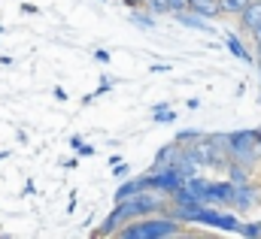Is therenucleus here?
Returning <instances> with one entry per match:
<instances>
[{"label":"nucleus","instance_id":"26","mask_svg":"<svg viewBox=\"0 0 261 239\" xmlns=\"http://www.w3.org/2000/svg\"><path fill=\"white\" fill-rule=\"evenodd\" d=\"M76 155H79V158H94V155H97V148H94L91 142H82V145L76 148Z\"/></svg>","mask_w":261,"mask_h":239},{"label":"nucleus","instance_id":"30","mask_svg":"<svg viewBox=\"0 0 261 239\" xmlns=\"http://www.w3.org/2000/svg\"><path fill=\"white\" fill-rule=\"evenodd\" d=\"M82 142H85V139H82L79 133H70V148H73V152H76V148H79Z\"/></svg>","mask_w":261,"mask_h":239},{"label":"nucleus","instance_id":"14","mask_svg":"<svg viewBox=\"0 0 261 239\" xmlns=\"http://www.w3.org/2000/svg\"><path fill=\"white\" fill-rule=\"evenodd\" d=\"M122 224H125V221H122V215H119V209L113 206V212H110V215H107V218L100 221V227H94V230H91V236H97V239H100V236H116Z\"/></svg>","mask_w":261,"mask_h":239},{"label":"nucleus","instance_id":"24","mask_svg":"<svg viewBox=\"0 0 261 239\" xmlns=\"http://www.w3.org/2000/svg\"><path fill=\"white\" fill-rule=\"evenodd\" d=\"M167 6H170V18H173V15H179V12L189 9V0H167Z\"/></svg>","mask_w":261,"mask_h":239},{"label":"nucleus","instance_id":"23","mask_svg":"<svg viewBox=\"0 0 261 239\" xmlns=\"http://www.w3.org/2000/svg\"><path fill=\"white\" fill-rule=\"evenodd\" d=\"M152 121H155V124H173V121H176V112H173V109H164V112H152Z\"/></svg>","mask_w":261,"mask_h":239},{"label":"nucleus","instance_id":"34","mask_svg":"<svg viewBox=\"0 0 261 239\" xmlns=\"http://www.w3.org/2000/svg\"><path fill=\"white\" fill-rule=\"evenodd\" d=\"M122 161H125L122 155H110V158H107V164H110V167H116V164H122Z\"/></svg>","mask_w":261,"mask_h":239},{"label":"nucleus","instance_id":"11","mask_svg":"<svg viewBox=\"0 0 261 239\" xmlns=\"http://www.w3.org/2000/svg\"><path fill=\"white\" fill-rule=\"evenodd\" d=\"M179 152H182V145H176V142L170 139L167 145H161V148L155 152V161H152V167H149V170H164V167H173V164H176V158H179Z\"/></svg>","mask_w":261,"mask_h":239},{"label":"nucleus","instance_id":"5","mask_svg":"<svg viewBox=\"0 0 261 239\" xmlns=\"http://www.w3.org/2000/svg\"><path fill=\"white\" fill-rule=\"evenodd\" d=\"M195 224H203V227H213V230H222V233H237L240 230V218L237 212H225L222 206H203L197 212Z\"/></svg>","mask_w":261,"mask_h":239},{"label":"nucleus","instance_id":"40","mask_svg":"<svg viewBox=\"0 0 261 239\" xmlns=\"http://www.w3.org/2000/svg\"><path fill=\"white\" fill-rule=\"evenodd\" d=\"M255 61H261V43H255Z\"/></svg>","mask_w":261,"mask_h":239},{"label":"nucleus","instance_id":"21","mask_svg":"<svg viewBox=\"0 0 261 239\" xmlns=\"http://www.w3.org/2000/svg\"><path fill=\"white\" fill-rule=\"evenodd\" d=\"M100 85L94 88V97H100V94H107V91H113L116 85H119V79L116 76H110V73H100V79H97Z\"/></svg>","mask_w":261,"mask_h":239},{"label":"nucleus","instance_id":"33","mask_svg":"<svg viewBox=\"0 0 261 239\" xmlns=\"http://www.w3.org/2000/svg\"><path fill=\"white\" fill-rule=\"evenodd\" d=\"M15 139H18V142H21V145H28V142H31V136H28V133H24V130H15Z\"/></svg>","mask_w":261,"mask_h":239},{"label":"nucleus","instance_id":"41","mask_svg":"<svg viewBox=\"0 0 261 239\" xmlns=\"http://www.w3.org/2000/svg\"><path fill=\"white\" fill-rule=\"evenodd\" d=\"M6 158H9V152H6V148H0V161H6Z\"/></svg>","mask_w":261,"mask_h":239},{"label":"nucleus","instance_id":"19","mask_svg":"<svg viewBox=\"0 0 261 239\" xmlns=\"http://www.w3.org/2000/svg\"><path fill=\"white\" fill-rule=\"evenodd\" d=\"M246 6H249V0H219V12L228 18H237Z\"/></svg>","mask_w":261,"mask_h":239},{"label":"nucleus","instance_id":"8","mask_svg":"<svg viewBox=\"0 0 261 239\" xmlns=\"http://www.w3.org/2000/svg\"><path fill=\"white\" fill-rule=\"evenodd\" d=\"M234 188H237V185L231 179H210L206 194H203V203H206V206H228V209H231Z\"/></svg>","mask_w":261,"mask_h":239},{"label":"nucleus","instance_id":"17","mask_svg":"<svg viewBox=\"0 0 261 239\" xmlns=\"http://www.w3.org/2000/svg\"><path fill=\"white\" fill-rule=\"evenodd\" d=\"M200 136H203V130H200V127H186V130H176L173 142H176V145H182V148H189V145H195Z\"/></svg>","mask_w":261,"mask_h":239},{"label":"nucleus","instance_id":"3","mask_svg":"<svg viewBox=\"0 0 261 239\" xmlns=\"http://www.w3.org/2000/svg\"><path fill=\"white\" fill-rule=\"evenodd\" d=\"M116 209H119L122 221L146 218V215H161V212H167V197L149 188V191H140V194H134L128 200H119Z\"/></svg>","mask_w":261,"mask_h":239},{"label":"nucleus","instance_id":"29","mask_svg":"<svg viewBox=\"0 0 261 239\" xmlns=\"http://www.w3.org/2000/svg\"><path fill=\"white\" fill-rule=\"evenodd\" d=\"M122 3H125L128 9H143V6H146L149 0H122Z\"/></svg>","mask_w":261,"mask_h":239},{"label":"nucleus","instance_id":"10","mask_svg":"<svg viewBox=\"0 0 261 239\" xmlns=\"http://www.w3.org/2000/svg\"><path fill=\"white\" fill-rule=\"evenodd\" d=\"M225 49H228V52H231L237 61H243L246 67H255V55L246 49V43H243L234 31H225Z\"/></svg>","mask_w":261,"mask_h":239},{"label":"nucleus","instance_id":"12","mask_svg":"<svg viewBox=\"0 0 261 239\" xmlns=\"http://www.w3.org/2000/svg\"><path fill=\"white\" fill-rule=\"evenodd\" d=\"M237 24L243 34H252V27L261 24V0H249V6L237 15Z\"/></svg>","mask_w":261,"mask_h":239},{"label":"nucleus","instance_id":"28","mask_svg":"<svg viewBox=\"0 0 261 239\" xmlns=\"http://www.w3.org/2000/svg\"><path fill=\"white\" fill-rule=\"evenodd\" d=\"M18 12H21V15H40V6H37V3H21Z\"/></svg>","mask_w":261,"mask_h":239},{"label":"nucleus","instance_id":"35","mask_svg":"<svg viewBox=\"0 0 261 239\" xmlns=\"http://www.w3.org/2000/svg\"><path fill=\"white\" fill-rule=\"evenodd\" d=\"M76 212V194H70V203H67V215H73Z\"/></svg>","mask_w":261,"mask_h":239},{"label":"nucleus","instance_id":"2","mask_svg":"<svg viewBox=\"0 0 261 239\" xmlns=\"http://www.w3.org/2000/svg\"><path fill=\"white\" fill-rule=\"evenodd\" d=\"M192 158L197 161L200 170H213V173H222L225 176V167L231 161L228 155V133H203L195 145H189Z\"/></svg>","mask_w":261,"mask_h":239},{"label":"nucleus","instance_id":"7","mask_svg":"<svg viewBox=\"0 0 261 239\" xmlns=\"http://www.w3.org/2000/svg\"><path fill=\"white\" fill-rule=\"evenodd\" d=\"M261 206V182H246V185H237L234 188V200H231V209L237 212V215H243V212H249V209H255Z\"/></svg>","mask_w":261,"mask_h":239},{"label":"nucleus","instance_id":"22","mask_svg":"<svg viewBox=\"0 0 261 239\" xmlns=\"http://www.w3.org/2000/svg\"><path fill=\"white\" fill-rule=\"evenodd\" d=\"M143 9H149L155 18H161V15H170V6H167V0H149Z\"/></svg>","mask_w":261,"mask_h":239},{"label":"nucleus","instance_id":"4","mask_svg":"<svg viewBox=\"0 0 261 239\" xmlns=\"http://www.w3.org/2000/svg\"><path fill=\"white\" fill-rule=\"evenodd\" d=\"M228 155H231V161H240V164L258 170V130H231L228 133Z\"/></svg>","mask_w":261,"mask_h":239},{"label":"nucleus","instance_id":"31","mask_svg":"<svg viewBox=\"0 0 261 239\" xmlns=\"http://www.w3.org/2000/svg\"><path fill=\"white\" fill-rule=\"evenodd\" d=\"M52 94H55V100H61V103H67V91L61 88V85H55V91H52Z\"/></svg>","mask_w":261,"mask_h":239},{"label":"nucleus","instance_id":"39","mask_svg":"<svg viewBox=\"0 0 261 239\" xmlns=\"http://www.w3.org/2000/svg\"><path fill=\"white\" fill-rule=\"evenodd\" d=\"M0 67H12V58L9 55H0Z\"/></svg>","mask_w":261,"mask_h":239},{"label":"nucleus","instance_id":"6","mask_svg":"<svg viewBox=\"0 0 261 239\" xmlns=\"http://www.w3.org/2000/svg\"><path fill=\"white\" fill-rule=\"evenodd\" d=\"M186 185V176L176 170V167H164V170H149V188L152 191H158V194H164V197H170L176 188H182Z\"/></svg>","mask_w":261,"mask_h":239},{"label":"nucleus","instance_id":"16","mask_svg":"<svg viewBox=\"0 0 261 239\" xmlns=\"http://www.w3.org/2000/svg\"><path fill=\"white\" fill-rule=\"evenodd\" d=\"M182 27H192V31H203V34H213V21L210 18H200V15H195V12H179V15H173Z\"/></svg>","mask_w":261,"mask_h":239},{"label":"nucleus","instance_id":"25","mask_svg":"<svg viewBox=\"0 0 261 239\" xmlns=\"http://www.w3.org/2000/svg\"><path fill=\"white\" fill-rule=\"evenodd\" d=\"M113 176H116L119 182H122V179H128V176H130V167L125 164V161H122V164H116V167H113Z\"/></svg>","mask_w":261,"mask_h":239},{"label":"nucleus","instance_id":"32","mask_svg":"<svg viewBox=\"0 0 261 239\" xmlns=\"http://www.w3.org/2000/svg\"><path fill=\"white\" fill-rule=\"evenodd\" d=\"M149 70H152V73H170V64H152Z\"/></svg>","mask_w":261,"mask_h":239},{"label":"nucleus","instance_id":"9","mask_svg":"<svg viewBox=\"0 0 261 239\" xmlns=\"http://www.w3.org/2000/svg\"><path fill=\"white\" fill-rule=\"evenodd\" d=\"M140 191H149V173H143V176H134V179H122L119 182V188H116V194H113V203H119V200H128L134 194H140Z\"/></svg>","mask_w":261,"mask_h":239},{"label":"nucleus","instance_id":"15","mask_svg":"<svg viewBox=\"0 0 261 239\" xmlns=\"http://www.w3.org/2000/svg\"><path fill=\"white\" fill-rule=\"evenodd\" d=\"M189 12H195V15H200V18H210V21L222 18L219 0H189Z\"/></svg>","mask_w":261,"mask_h":239},{"label":"nucleus","instance_id":"38","mask_svg":"<svg viewBox=\"0 0 261 239\" xmlns=\"http://www.w3.org/2000/svg\"><path fill=\"white\" fill-rule=\"evenodd\" d=\"M61 164H64L67 170H73V167H76V164H79V155H76V158H70V161H61Z\"/></svg>","mask_w":261,"mask_h":239},{"label":"nucleus","instance_id":"1","mask_svg":"<svg viewBox=\"0 0 261 239\" xmlns=\"http://www.w3.org/2000/svg\"><path fill=\"white\" fill-rule=\"evenodd\" d=\"M116 236L119 239H173V236H186V224L176 221L173 215L161 212V215H146V218L125 221Z\"/></svg>","mask_w":261,"mask_h":239},{"label":"nucleus","instance_id":"20","mask_svg":"<svg viewBox=\"0 0 261 239\" xmlns=\"http://www.w3.org/2000/svg\"><path fill=\"white\" fill-rule=\"evenodd\" d=\"M240 236L246 239H261V221H240Z\"/></svg>","mask_w":261,"mask_h":239},{"label":"nucleus","instance_id":"27","mask_svg":"<svg viewBox=\"0 0 261 239\" xmlns=\"http://www.w3.org/2000/svg\"><path fill=\"white\" fill-rule=\"evenodd\" d=\"M94 61H97V64H100V67H107V64H110V61H113V55H110V52H107V49H94Z\"/></svg>","mask_w":261,"mask_h":239},{"label":"nucleus","instance_id":"18","mask_svg":"<svg viewBox=\"0 0 261 239\" xmlns=\"http://www.w3.org/2000/svg\"><path fill=\"white\" fill-rule=\"evenodd\" d=\"M155 21H158V18H155L149 9H143V12H140V9H130V24H134V27L152 31V27H155Z\"/></svg>","mask_w":261,"mask_h":239},{"label":"nucleus","instance_id":"13","mask_svg":"<svg viewBox=\"0 0 261 239\" xmlns=\"http://www.w3.org/2000/svg\"><path fill=\"white\" fill-rule=\"evenodd\" d=\"M225 179H231L234 185H246V182L255 179V170L246 167V164H240V161H228V167H225Z\"/></svg>","mask_w":261,"mask_h":239},{"label":"nucleus","instance_id":"36","mask_svg":"<svg viewBox=\"0 0 261 239\" xmlns=\"http://www.w3.org/2000/svg\"><path fill=\"white\" fill-rule=\"evenodd\" d=\"M186 106L195 112V109H200V100H197V97H189V103H186Z\"/></svg>","mask_w":261,"mask_h":239},{"label":"nucleus","instance_id":"37","mask_svg":"<svg viewBox=\"0 0 261 239\" xmlns=\"http://www.w3.org/2000/svg\"><path fill=\"white\" fill-rule=\"evenodd\" d=\"M249 37H252V43H261V24H258V27H252V34H249Z\"/></svg>","mask_w":261,"mask_h":239},{"label":"nucleus","instance_id":"42","mask_svg":"<svg viewBox=\"0 0 261 239\" xmlns=\"http://www.w3.org/2000/svg\"><path fill=\"white\" fill-rule=\"evenodd\" d=\"M255 130H258V152H261V127H255Z\"/></svg>","mask_w":261,"mask_h":239}]
</instances>
